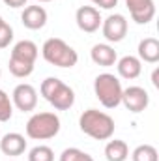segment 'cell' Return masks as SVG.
<instances>
[{
	"instance_id": "cell-1",
	"label": "cell",
	"mask_w": 159,
	"mask_h": 161,
	"mask_svg": "<svg viewBox=\"0 0 159 161\" xmlns=\"http://www.w3.org/2000/svg\"><path fill=\"white\" fill-rule=\"evenodd\" d=\"M79 127L80 131L96 141H109L114 135V118L103 111L97 109H88L80 114L79 118Z\"/></svg>"
},
{
	"instance_id": "cell-2",
	"label": "cell",
	"mask_w": 159,
	"mask_h": 161,
	"mask_svg": "<svg viewBox=\"0 0 159 161\" xmlns=\"http://www.w3.org/2000/svg\"><path fill=\"white\" fill-rule=\"evenodd\" d=\"M41 96L56 109V111H68L75 105V92L71 86H68L58 77H47L40 86Z\"/></svg>"
},
{
	"instance_id": "cell-3",
	"label": "cell",
	"mask_w": 159,
	"mask_h": 161,
	"mask_svg": "<svg viewBox=\"0 0 159 161\" xmlns=\"http://www.w3.org/2000/svg\"><path fill=\"white\" fill-rule=\"evenodd\" d=\"M41 54L45 62L56 68H73L79 62L77 51L60 38H49L41 47Z\"/></svg>"
},
{
	"instance_id": "cell-4",
	"label": "cell",
	"mask_w": 159,
	"mask_h": 161,
	"mask_svg": "<svg viewBox=\"0 0 159 161\" xmlns=\"http://www.w3.org/2000/svg\"><path fill=\"white\" fill-rule=\"evenodd\" d=\"M60 127L56 113H36L26 122V137L32 141H49L60 133Z\"/></svg>"
},
{
	"instance_id": "cell-5",
	"label": "cell",
	"mask_w": 159,
	"mask_h": 161,
	"mask_svg": "<svg viewBox=\"0 0 159 161\" xmlns=\"http://www.w3.org/2000/svg\"><path fill=\"white\" fill-rule=\"evenodd\" d=\"M122 82L112 73H99L94 80V94L105 109H116L122 103Z\"/></svg>"
},
{
	"instance_id": "cell-6",
	"label": "cell",
	"mask_w": 159,
	"mask_h": 161,
	"mask_svg": "<svg viewBox=\"0 0 159 161\" xmlns=\"http://www.w3.org/2000/svg\"><path fill=\"white\" fill-rule=\"evenodd\" d=\"M103 38L109 43H120L127 36V19L122 13H112L101 23Z\"/></svg>"
},
{
	"instance_id": "cell-7",
	"label": "cell",
	"mask_w": 159,
	"mask_h": 161,
	"mask_svg": "<svg viewBox=\"0 0 159 161\" xmlns=\"http://www.w3.org/2000/svg\"><path fill=\"white\" fill-rule=\"evenodd\" d=\"M11 103H13V107H17L23 113H30L38 105V90L28 82H21L13 88Z\"/></svg>"
},
{
	"instance_id": "cell-8",
	"label": "cell",
	"mask_w": 159,
	"mask_h": 161,
	"mask_svg": "<svg viewBox=\"0 0 159 161\" xmlns=\"http://www.w3.org/2000/svg\"><path fill=\"white\" fill-rule=\"evenodd\" d=\"M122 103L127 111L137 114V113H142L148 109L150 96H148L146 88H142V86H127L122 92Z\"/></svg>"
},
{
	"instance_id": "cell-9",
	"label": "cell",
	"mask_w": 159,
	"mask_h": 161,
	"mask_svg": "<svg viewBox=\"0 0 159 161\" xmlns=\"http://www.w3.org/2000/svg\"><path fill=\"white\" fill-rule=\"evenodd\" d=\"M75 21H77V26H79L82 32H97L103 19H101V13L96 6H80L75 13Z\"/></svg>"
},
{
	"instance_id": "cell-10",
	"label": "cell",
	"mask_w": 159,
	"mask_h": 161,
	"mask_svg": "<svg viewBox=\"0 0 159 161\" xmlns=\"http://www.w3.org/2000/svg\"><path fill=\"white\" fill-rule=\"evenodd\" d=\"M125 6L131 13V19L137 25H148L156 17V2L154 0H125Z\"/></svg>"
},
{
	"instance_id": "cell-11",
	"label": "cell",
	"mask_w": 159,
	"mask_h": 161,
	"mask_svg": "<svg viewBox=\"0 0 159 161\" xmlns=\"http://www.w3.org/2000/svg\"><path fill=\"white\" fill-rule=\"evenodd\" d=\"M0 150L4 156H9V158H17V156H23L25 150H26V139L25 135L21 133H6L0 137Z\"/></svg>"
},
{
	"instance_id": "cell-12",
	"label": "cell",
	"mask_w": 159,
	"mask_h": 161,
	"mask_svg": "<svg viewBox=\"0 0 159 161\" xmlns=\"http://www.w3.org/2000/svg\"><path fill=\"white\" fill-rule=\"evenodd\" d=\"M47 9L43 6H26L21 13V23L28 30H40L47 25Z\"/></svg>"
},
{
	"instance_id": "cell-13",
	"label": "cell",
	"mask_w": 159,
	"mask_h": 161,
	"mask_svg": "<svg viewBox=\"0 0 159 161\" xmlns=\"http://www.w3.org/2000/svg\"><path fill=\"white\" fill-rule=\"evenodd\" d=\"M90 58H92L94 64H97V66H101V68H111V66L116 64L118 54H116L114 47H111L109 43H97V45L92 47Z\"/></svg>"
},
{
	"instance_id": "cell-14",
	"label": "cell",
	"mask_w": 159,
	"mask_h": 161,
	"mask_svg": "<svg viewBox=\"0 0 159 161\" xmlns=\"http://www.w3.org/2000/svg\"><path fill=\"white\" fill-rule=\"evenodd\" d=\"M116 69H118V75L122 79L133 80L142 73V62L139 60V56L125 54L120 60H116Z\"/></svg>"
},
{
	"instance_id": "cell-15",
	"label": "cell",
	"mask_w": 159,
	"mask_h": 161,
	"mask_svg": "<svg viewBox=\"0 0 159 161\" xmlns=\"http://www.w3.org/2000/svg\"><path fill=\"white\" fill-rule=\"evenodd\" d=\"M38 54H40V49H38V45H36L34 41L21 40V41H17V43L13 45V49H11V54H9V56H13V58H17V60L30 62V64H36Z\"/></svg>"
},
{
	"instance_id": "cell-16",
	"label": "cell",
	"mask_w": 159,
	"mask_h": 161,
	"mask_svg": "<svg viewBox=\"0 0 159 161\" xmlns=\"http://www.w3.org/2000/svg\"><path fill=\"white\" fill-rule=\"evenodd\" d=\"M139 60L148 62V64H157L159 62V41L156 38H144L139 43Z\"/></svg>"
},
{
	"instance_id": "cell-17",
	"label": "cell",
	"mask_w": 159,
	"mask_h": 161,
	"mask_svg": "<svg viewBox=\"0 0 159 161\" xmlns=\"http://www.w3.org/2000/svg\"><path fill=\"white\" fill-rule=\"evenodd\" d=\"M105 158L107 161H125L129 158V146L125 141L122 139H114L109 141L105 146Z\"/></svg>"
},
{
	"instance_id": "cell-18",
	"label": "cell",
	"mask_w": 159,
	"mask_h": 161,
	"mask_svg": "<svg viewBox=\"0 0 159 161\" xmlns=\"http://www.w3.org/2000/svg\"><path fill=\"white\" fill-rule=\"evenodd\" d=\"M8 68H9V73L17 79H26L28 75H32L34 71V64L30 62H25V60H17L13 56H9V62H8Z\"/></svg>"
},
{
	"instance_id": "cell-19",
	"label": "cell",
	"mask_w": 159,
	"mask_h": 161,
	"mask_svg": "<svg viewBox=\"0 0 159 161\" xmlns=\"http://www.w3.org/2000/svg\"><path fill=\"white\" fill-rule=\"evenodd\" d=\"M131 161H159V154L156 150V146L140 144L131 152Z\"/></svg>"
},
{
	"instance_id": "cell-20",
	"label": "cell",
	"mask_w": 159,
	"mask_h": 161,
	"mask_svg": "<svg viewBox=\"0 0 159 161\" xmlns=\"http://www.w3.org/2000/svg\"><path fill=\"white\" fill-rule=\"evenodd\" d=\"M28 161H54V152L47 144H38L28 152Z\"/></svg>"
},
{
	"instance_id": "cell-21",
	"label": "cell",
	"mask_w": 159,
	"mask_h": 161,
	"mask_svg": "<svg viewBox=\"0 0 159 161\" xmlns=\"http://www.w3.org/2000/svg\"><path fill=\"white\" fill-rule=\"evenodd\" d=\"M11 116H13V103L9 96L4 90H0V122L11 120Z\"/></svg>"
},
{
	"instance_id": "cell-22",
	"label": "cell",
	"mask_w": 159,
	"mask_h": 161,
	"mask_svg": "<svg viewBox=\"0 0 159 161\" xmlns=\"http://www.w3.org/2000/svg\"><path fill=\"white\" fill-rule=\"evenodd\" d=\"M60 161H94V158L79 148H66L60 154Z\"/></svg>"
},
{
	"instance_id": "cell-23",
	"label": "cell",
	"mask_w": 159,
	"mask_h": 161,
	"mask_svg": "<svg viewBox=\"0 0 159 161\" xmlns=\"http://www.w3.org/2000/svg\"><path fill=\"white\" fill-rule=\"evenodd\" d=\"M11 41H13V28L4 21V23H0V49L9 47Z\"/></svg>"
},
{
	"instance_id": "cell-24",
	"label": "cell",
	"mask_w": 159,
	"mask_h": 161,
	"mask_svg": "<svg viewBox=\"0 0 159 161\" xmlns=\"http://www.w3.org/2000/svg\"><path fill=\"white\" fill-rule=\"evenodd\" d=\"M97 8H101V9H112L116 4H118V0H96L94 2Z\"/></svg>"
},
{
	"instance_id": "cell-25",
	"label": "cell",
	"mask_w": 159,
	"mask_h": 161,
	"mask_svg": "<svg viewBox=\"0 0 159 161\" xmlns=\"http://www.w3.org/2000/svg\"><path fill=\"white\" fill-rule=\"evenodd\" d=\"M26 2H28V0H4V4L9 6V8H25Z\"/></svg>"
},
{
	"instance_id": "cell-26",
	"label": "cell",
	"mask_w": 159,
	"mask_h": 161,
	"mask_svg": "<svg viewBox=\"0 0 159 161\" xmlns=\"http://www.w3.org/2000/svg\"><path fill=\"white\" fill-rule=\"evenodd\" d=\"M152 82H154L156 88H159V68H156L154 73H152Z\"/></svg>"
},
{
	"instance_id": "cell-27",
	"label": "cell",
	"mask_w": 159,
	"mask_h": 161,
	"mask_svg": "<svg viewBox=\"0 0 159 161\" xmlns=\"http://www.w3.org/2000/svg\"><path fill=\"white\" fill-rule=\"evenodd\" d=\"M38 2H52V0H38Z\"/></svg>"
},
{
	"instance_id": "cell-28",
	"label": "cell",
	"mask_w": 159,
	"mask_h": 161,
	"mask_svg": "<svg viewBox=\"0 0 159 161\" xmlns=\"http://www.w3.org/2000/svg\"><path fill=\"white\" fill-rule=\"evenodd\" d=\"M0 23H4V19H2V15H0Z\"/></svg>"
},
{
	"instance_id": "cell-29",
	"label": "cell",
	"mask_w": 159,
	"mask_h": 161,
	"mask_svg": "<svg viewBox=\"0 0 159 161\" xmlns=\"http://www.w3.org/2000/svg\"><path fill=\"white\" fill-rule=\"evenodd\" d=\"M0 77H2V69H0Z\"/></svg>"
},
{
	"instance_id": "cell-30",
	"label": "cell",
	"mask_w": 159,
	"mask_h": 161,
	"mask_svg": "<svg viewBox=\"0 0 159 161\" xmlns=\"http://www.w3.org/2000/svg\"><path fill=\"white\" fill-rule=\"evenodd\" d=\"M90 2H92V4H94V2H96V0H90Z\"/></svg>"
},
{
	"instance_id": "cell-31",
	"label": "cell",
	"mask_w": 159,
	"mask_h": 161,
	"mask_svg": "<svg viewBox=\"0 0 159 161\" xmlns=\"http://www.w3.org/2000/svg\"><path fill=\"white\" fill-rule=\"evenodd\" d=\"M11 161H15V159H11Z\"/></svg>"
},
{
	"instance_id": "cell-32",
	"label": "cell",
	"mask_w": 159,
	"mask_h": 161,
	"mask_svg": "<svg viewBox=\"0 0 159 161\" xmlns=\"http://www.w3.org/2000/svg\"><path fill=\"white\" fill-rule=\"evenodd\" d=\"M0 137H2V135H0Z\"/></svg>"
}]
</instances>
